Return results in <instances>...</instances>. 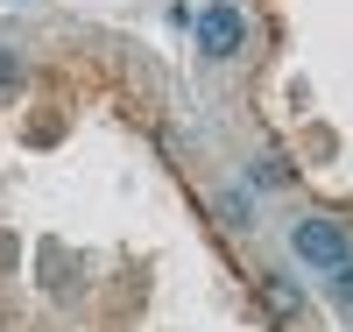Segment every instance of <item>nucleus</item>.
I'll list each match as a JSON object with an SVG mask.
<instances>
[{
  "label": "nucleus",
  "instance_id": "f03ea898",
  "mask_svg": "<svg viewBox=\"0 0 353 332\" xmlns=\"http://www.w3.org/2000/svg\"><path fill=\"white\" fill-rule=\"evenodd\" d=\"M191 28H198V57H212V64L241 57V43H248V14L233 8V0H205L191 14Z\"/></svg>",
  "mask_w": 353,
  "mask_h": 332
},
{
  "label": "nucleus",
  "instance_id": "f257e3e1",
  "mask_svg": "<svg viewBox=\"0 0 353 332\" xmlns=\"http://www.w3.org/2000/svg\"><path fill=\"white\" fill-rule=\"evenodd\" d=\"M290 255H297L311 276H332V268L353 262V233L339 219H325V213H304L297 226H290Z\"/></svg>",
  "mask_w": 353,
  "mask_h": 332
},
{
  "label": "nucleus",
  "instance_id": "39448f33",
  "mask_svg": "<svg viewBox=\"0 0 353 332\" xmlns=\"http://www.w3.org/2000/svg\"><path fill=\"white\" fill-rule=\"evenodd\" d=\"M269 304H276V311H297V290H290L283 276H269Z\"/></svg>",
  "mask_w": 353,
  "mask_h": 332
},
{
  "label": "nucleus",
  "instance_id": "7ed1b4c3",
  "mask_svg": "<svg viewBox=\"0 0 353 332\" xmlns=\"http://www.w3.org/2000/svg\"><path fill=\"white\" fill-rule=\"evenodd\" d=\"M248 184H254V191H283V184H290V170H283V156H261V163L248 170Z\"/></svg>",
  "mask_w": 353,
  "mask_h": 332
},
{
  "label": "nucleus",
  "instance_id": "20e7f679",
  "mask_svg": "<svg viewBox=\"0 0 353 332\" xmlns=\"http://www.w3.org/2000/svg\"><path fill=\"white\" fill-rule=\"evenodd\" d=\"M325 290H332V304H339V311H353V262H346V268H332Z\"/></svg>",
  "mask_w": 353,
  "mask_h": 332
}]
</instances>
